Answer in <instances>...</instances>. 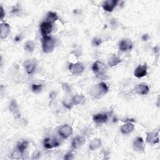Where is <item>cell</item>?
I'll return each instance as SVG.
<instances>
[{
    "label": "cell",
    "instance_id": "cell-1",
    "mask_svg": "<svg viewBox=\"0 0 160 160\" xmlns=\"http://www.w3.org/2000/svg\"><path fill=\"white\" fill-rule=\"evenodd\" d=\"M108 86L105 82H100L92 86L90 90V95L95 99H99L105 95L108 91Z\"/></svg>",
    "mask_w": 160,
    "mask_h": 160
},
{
    "label": "cell",
    "instance_id": "cell-2",
    "mask_svg": "<svg viewBox=\"0 0 160 160\" xmlns=\"http://www.w3.org/2000/svg\"><path fill=\"white\" fill-rule=\"evenodd\" d=\"M42 49L44 53L51 52L55 47V41L54 39L49 36H42L41 39Z\"/></svg>",
    "mask_w": 160,
    "mask_h": 160
},
{
    "label": "cell",
    "instance_id": "cell-3",
    "mask_svg": "<svg viewBox=\"0 0 160 160\" xmlns=\"http://www.w3.org/2000/svg\"><path fill=\"white\" fill-rule=\"evenodd\" d=\"M68 68L71 73L74 75H79L84 70V66L81 62L70 63Z\"/></svg>",
    "mask_w": 160,
    "mask_h": 160
},
{
    "label": "cell",
    "instance_id": "cell-4",
    "mask_svg": "<svg viewBox=\"0 0 160 160\" xmlns=\"http://www.w3.org/2000/svg\"><path fill=\"white\" fill-rule=\"evenodd\" d=\"M73 132V129L72 127L68 124H64L61 126L58 130V133L60 136H61L64 139H66L69 138Z\"/></svg>",
    "mask_w": 160,
    "mask_h": 160
},
{
    "label": "cell",
    "instance_id": "cell-5",
    "mask_svg": "<svg viewBox=\"0 0 160 160\" xmlns=\"http://www.w3.org/2000/svg\"><path fill=\"white\" fill-rule=\"evenodd\" d=\"M132 148L134 151L138 152H142L145 149V144L144 140L141 137H137L132 143Z\"/></svg>",
    "mask_w": 160,
    "mask_h": 160
},
{
    "label": "cell",
    "instance_id": "cell-6",
    "mask_svg": "<svg viewBox=\"0 0 160 160\" xmlns=\"http://www.w3.org/2000/svg\"><path fill=\"white\" fill-rule=\"evenodd\" d=\"M106 67L105 64L99 61H95L92 66V70L94 73L97 75H102L106 71Z\"/></svg>",
    "mask_w": 160,
    "mask_h": 160
},
{
    "label": "cell",
    "instance_id": "cell-7",
    "mask_svg": "<svg viewBox=\"0 0 160 160\" xmlns=\"http://www.w3.org/2000/svg\"><path fill=\"white\" fill-rule=\"evenodd\" d=\"M52 29V23L48 21H43L40 25V31L42 36H49Z\"/></svg>",
    "mask_w": 160,
    "mask_h": 160
},
{
    "label": "cell",
    "instance_id": "cell-8",
    "mask_svg": "<svg viewBox=\"0 0 160 160\" xmlns=\"http://www.w3.org/2000/svg\"><path fill=\"white\" fill-rule=\"evenodd\" d=\"M43 145L46 149H52L58 147L60 145V143L56 139L46 138L44 139Z\"/></svg>",
    "mask_w": 160,
    "mask_h": 160
},
{
    "label": "cell",
    "instance_id": "cell-9",
    "mask_svg": "<svg viewBox=\"0 0 160 160\" xmlns=\"http://www.w3.org/2000/svg\"><path fill=\"white\" fill-rule=\"evenodd\" d=\"M148 67L146 64L139 65L134 71V75L138 78H141L147 74Z\"/></svg>",
    "mask_w": 160,
    "mask_h": 160
},
{
    "label": "cell",
    "instance_id": "cell-10",
    "mask_svg": "<svg viewBox=\"0 0 160 160\" xmlns=\"http://www.w3.org/2000/svg\"><path fill=\"white\" fill-rule=\"evenodd\" d=\"M118 0H108L105 1L102 3V8L104 11L107 12H112L114 9L116 7L118 3Z\"/></svg>",
    "mask_w": 160,
    "mask_h": 160
},
{
    "label": "cell",
    "instance_id": "cell-11",
    "mask_svg": "<svg viewBox=\"0 0 160 160\" xmlns=\"http://www.w3.org/2000/svg\"><path fill=\"white\" fill-rule=\"evenodd\" d=\"M159 141V132H149L147 133L146 141L151 144H155L158 143Z\"/></svg>",
    "mask_w": 160,
    "mask_h": 160
},
{
    "label": "cell",
    "instance_id": "cell-12",
    "mask_svg": "<svg viewBox=\"0 0 160 160\" xmlns=\"http://www.w3.org/2000/svg\"><path fill=\"white\" fill-rule=\"evenodd\" d=\"M132 42L131 39H124L120 41L119 48L121 51H126L131 49L132 48Z\"/></svg>",
    "mask_w": 160,
    "mask_h": 160
},
{
    "label": "cell",
    "instance_id": "cell-13",
    "mask_svg": "<svg viewBox=\"0 0 160 160\" xmlns=\"http://www.w3.org/2000/svg\"><path fill=\"white\" fill-rule=\"evenodd\" d=\"M135 91L139 95H146L149 92V88L146 83H140L135 87Z\"/></svg>",
    "mask_w": 160,
    "mask_h": 160
},
{
    "label": "cell",
    "instance_id": "cell-14",
    "mask_svg": "<svg viewBox=\"0 0 160 160\" xmlns=\"http://www.w3.org/2000/svg\"><path fill=\"white\" fill-rule=\"evenodd\" d=\"M92 119L96 124H103L108 121V115L106 113H98L93 116Z\"/></svg>",
    "mask_w": 160,
    "mask_h": 160
},
{
    "label": "cell",
    "instance_id": "cell-15",
    "mask_svg": "<svg viewBox=\"0 0 160 160\" xmlns=\"http://www.w3.org/2000/svg\"><path fill=\"white\" fill-rule=\"evenodd\" d=\"M23 64H24V69L28 74H32L34 72L36 67V65L34 61H31V60H27L24 62Z\"/></svg>",
    "mask_w": 160,
    "mask_h": 160
},
{
    "label": "cell",
    "instance_id": "cell-16",
    "mask_svg": "<svg viewBox=\"0 0 160 160\" xmlns=\"http://www.w3.org/2000/svg\"><path fill=\"white\" fill-rule=\"evenodd\" d=\"M9 109L10 112L13 114V116L15 118H19L20 116V113L18 108V106L17 104V102L15 99H12L9 106Z\"/></svg>",
    "mask_w": 160,
    "mask_h": 160
},
{
    "label": "cell",
    "instance_id": "cell-17",
    "mask_svg": "<svg viewBox=\"0 0 160 160\" xmlns=\"http://www.w3.org/2000/svg\"><path fill=\"white\" fill-rule=\"evenodd\" d=\"M86 142V139L84 137L78 136L72 139L71 142V146L73 148L76 149L82 146Z\"/></svg>",
    "mask_w": 160,
    "mask_h": 160
},
{
    "label": "cell",
    "instance_id": "cell-18",
    "mask_svg": "<svg viewBox=\"0 0 160 160\" xmlns=\"http://www.w3.org/2000/svg\"><path fill=\"white\" fill-rule=\"evenodd\" d=\"M10 32L9 24L7 22H2L1 24V39H6Z\"/></svg>",
    "mask_w": 160,
    "mask_h": 160
},
{
    "label": "cell",
    "instance_id": "cell-19",
    "mask_svg": "<svg viewBox=\"0 0 160 160\" xmlns=\"http://www.w3.org/2000/svg\"><path fill=\"white\" fill-rule=\"evenodd\" d=\"M134 129V125L131 122H128L124 124H123L121 128V132H122V134H128L129 133H131V132L133 131Z\"/></svg>",
    "mask_w": 160,
    "mask_h": 160
},
{
    "label": "cell",
    "instance_id": "cell-20",
    "mask_svg": "<svg viewBox=\"0 0 160 160\" xmlns=\"http://www.w3.org/2000/svg\"><path fill=\"white\" fill-rule=\"evenodd\" d=\"M73 105L83 104L86 101V98L82 94H76L71 98Z\"/></svg>",
    "mask_w": 160,
    "mask_h": 160
},
{
    "label": "cell",
    "instance_id": "cell-21",
    "mask_svg": "<svg viewBox=\"0 0 160 160\" xmlns=\"http://www.w3.org/2000/svg\"><path fill=\"white\" fill-rule=\"evenodd\" d=\"M121 61V60L118 56H117L116 54H112L108 59V64L110 67H114L119 64Z\"/></svg>",
    "mask_w": 160,
    "mask_h": 160
},
{
    "label": "cell",
    "instance_id": "cell-22",
    "mask_svg": "<svg viewBox=\"0 0 160 160\" xmlns=\"http://www.w3.org/2000/svg\"><path fill=\"white\" fill-rule=\"evenodd\" d=\"M102 142L101 139L99 138H95L93 140L91 141V142L89 144V148L91 151H94L98 148H99L101 146Z\"/></svg>",
    "mask_w": 160,
    "mask_h": 160
},
{
    "label": "cell",
    "instance_id": "cell-23",
    "mask_svg": "<svg viewBox=\"0 0 160 160\" xmlns=\"http://www.w3.org/2000/svg\"><path fill=\"white\" fill-rule=\"evenodd\" d=\"M58 19V16L55 12L53 11H49L47 14V16L46 18V21L50 22L51 23H53L56 20Z\"/></svg>",
    "mask_w": 160,
    "mask_h": 160
},
{
    "label": "cell",
    "instance_id": "cell-24",
    "mask_svg": "<svg viewBox=\"0 0 160 160\" xmlns=\"http://www.w3.org/2000/svg\"><path fill=\"white\" fill-rule=\"evenodd\" d=\"M23 153H24V151H22L16 148L11 153V158L14 159H22V158L23 156Z\"/></svg>",
    "mask_w": 160,
    "mask_h": 160
},
{
    "label": "cell",
    "instance_id": "cell-25",
    "mask_svg": "<svg viewBox=\"0 0 160 160\" xmlns=\"http://www.w3.org/2000/svg\"><path fill=\"white\" fill-rule=\"evenodd\" d=\"M35 48V44L32 41H28L24 44V49L29 52L34 51Z\"/></svg>",
    "mask_w": 160,
    "mask_h": 160
},
{
    "label": "cell",
    "instance_id": "cell-26",
    "mask_svg": "<svg viewBox=\"0 0 160 160\" xmlns=\"http://www.w3.org/2000/svg\"><path fill=\"white\" fill-rule=\"evenodd\" d=\"M28 145H29V142L28 141H22L21 142H19L18 144H17V146L16 148H18L19 149L22 151H24L28 147Z\"/></svg>",
    "mask_w": 160,
    "mask_h": 160
},
{
    "label": "cell",
    "instance_id": "cell-27",
    "mask_svg": "<svg viewBox=\"0 0 160 160\" xmlns=\"http://www.w3.org/2000/svg\"><path fill=\"white\" fill-rule=\"evenodd\" d=\"M42 89V85L41 84H32L31 85L32 91L34 93H39Z\"/></svg>",
    "mask_w": 160,
    "mask_h": 160
},
{
    "label": "cell",
    "instance_id": "cell-28",
    "mask_svg": "<svg viewBox=\"0 0 160 160\" xmlns=\"http://www.w3.org/2000/svg\"><path fill=\"white\" fill-rule=\"evenodd\" d=\"M61 86H62V89L66 92H70L72 90L71 86L69 84L67 83V82H62L61 84Z\"/></svg>",
    "mask_w": 160,
    "mask_h": 160
},
{
    "label": "cell",
    "instance_id": "cell-29",
    "mask_svg": "<svg viewBox=\"0 0 160 160\" xmlns=\"http://www.w3.org/2000/svg\"><path fill=\"white\" fill-rule=\"evenodd\" d=\"M62 104L68 109H71L72 107V106H74L72 102L71 99H64V101H62Z\"/></svg>",
    "mask_w": 160,
    "mask_h": 160
},
{
    "label": "cell",
    "instance_id": "cell-30",
    "mask_svg": "<svg viewBox=\"0 0 160 160\" xmlns=\"http://www.w3.org/2000/svg\"><path fill=\"white\" fill-rule=\"evenodd\" d=\"M92 44L94 46H99L102 43V40H101V39H100V38H99L98 37H96V38H94L92 39Z\"/></svg>",
    "mask_w": 160,
    "mask_h": 160
},
{
    "label": "cell",
    "instance_id": "cell-31",
    "mask_svg": "<svg viewBox=\"0 0 160 160\" xmlns=\"http://www.w3.org/2000/svg\"><path fill=\"white\" fill-rule=\"evenodd\" d=\"M41 155V152L39 151H36L33 152V154H32V159H38L40 157Z\"/></svg>",
    "mask_w": 160,
    "mask_h": 160
},
{
    "label": "cell",
    "instance_id": "cell-32",
    "mask_svg": "<svg viewBox=\"0 0 160 160\" xmlns=\"http://www.w3.org/2000/svg\"><path fill=\"white\" fill-rule=\"evenodd\" d=\"M64 159H66V160L73 159H74V155H73V154H72L71 152H68V153H67L66 154L64 155Z\"/></svg>",
    "mask_w": 160,
    "mask_h": 160
},
{
    "label": "cell",
    "instance_id": "cell-33",
    "mask_svg": "<svg viewBox=\"0 0 160 160\" xmlns=\"http://www.w3.org/2000/svg\"><path fill=\"white\" fill-rule=\"evenodd\" d=\"M5 16V12L4 10V8L2 6L0 7V17H1V20H2L4 17Z\"/></svg>",
    "mask_w": 160,
    "mask_h": 160
},
{
    "label": "cell",
    "instance_id": "cell-34",
    "mask_svg": "<svg viewBox=\"0 0 160 160\" xmlns=\"http://www.w3.org/2000/svg\"><path fill=\"white\" fill-rule=\"evenodd\" d=\"M149 35L148 34H144V35H142V39L143 40V41H147L148 39H149Z\"/></svg>",
    "mask_w": 160,
    "mask_h": 160
},
{
    "label": "cell",
    "instance_id": "cell-35",
    "mask_svg": "<svg viewBox=\"0 0 160 160\" xmlns=\"http://www.w3.org/2000/svg\"><path fill=\"white\" fill-rule=\"evenodd\" d=\"M14 40H16V41H19L20 40V38H19V36H17L15 38H14Z\"/></svg>",
    "mask_w": 160,
    "mask_h": 160
}]
</instances>
